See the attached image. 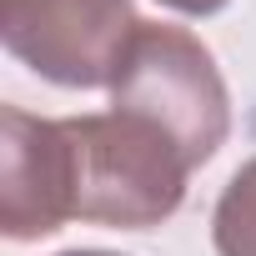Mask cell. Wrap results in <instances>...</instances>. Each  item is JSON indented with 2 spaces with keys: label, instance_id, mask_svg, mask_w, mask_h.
I'll list each match as a JSON object with an SVG mask.
<instances>
[{
  "label": "cell",
  "instance_id": "cell-1",
  "mask_svg": "<svg viewBox=\"0 0 256 256\" xmlns=\"http://www.w3.org/2000/svg\"><path fill=\"white\" fill-rule=\"evenodd\" d=\"M60 136H66L70 221L146 231L181 211L191 166L151 120L126 110L66 116Z\"/></svg>",
  "mask_w": 256,
  "mask_h": 256
},
{
  "label": "cell",
  "instance_id": "cell-2",
  "mask_svg": "<svg viewBox=\"0 0 256 256\" xmlns=\"http://www.w3.org/2000/svg\"><path fill=\"white\" fill-rule=\"evenodd\" d=\"M110 110L141 116L186 156V166H206L231 136V90L216 70V56L181 26H141L131 40Z\"/></svg>",
  "mask_w": 256,
  "mask_h": 256
},
{
  "label": "cell",
  "instance_id": "cell-3",
  "mask_svg": "<svg viewBox=\"0 0 256 256\" xmlns=\"http://www.w3.org/2000/svg\"><path fill=\"white\" fill-rule=\"evenodd\" d=\"M141 26L131 0H6L0 40L50 86L100 90L116 86Z\"/></svg>",
  "mask_w": 256,
  "mask_h": 256
},
{
  "label": "cell",
  "instance_id": "cell-4",
  "mask_svg": "<svg viewBox=\"0 0 256 256\" xmlns=\"http://www.w3.org/2000/svg\"><path fill=\"white\" fill-rule=\"evenodd\" d=\"M66 221L70 191L60 120L6 106L0 110V231L10 241H40L56 236Z\"/></svg>",
  "mask_w": 256,
  "mask_h": 256
},
{
  "label": "cell",
  "instance_id": "cell-5",
  "mask_svg": "<svg viewBox=\"0 0 256 256\" xmlns=\"http://www.w3.org/2000/svg\"><path fill=\"white\" fill-rule=\"evenodd\" d=\"M211 241L216 256H256V156L226 181L211 211Z\"/></svg>",
  "mask_w": 256,
  "mask_h": 256
},
{
  "label": "cell",
  "instance_id": "cell-6",
  "mask_svg": "<svg viewBox=\"0 0 256 256\" xmlns=\"http://www.w3.org/2000/svg\"><path fill=\"white\" fill-rule=\"evenodd\" d=\"M166 10H176V16H196V20H206V16H216V10H226L231 0H161Z\"/></svg>",
  "mask_w": 256,
  "mask_h": 256
},
{
  "label": "cell",
  "instance_id": "cell-7",
  "mask_svg": "<svg viewBox=\"0 0 256 256\" xmlns=\"http://www.w3.org/2000/svg\"><path fill=\"white\" fill-rule=\"evenodd\" d=\"M56 256H120V251H100V246H76V251H56Z\"/></svg>",
  "mask_w": 256,
  "mask_h": 256
}]
</instances>
